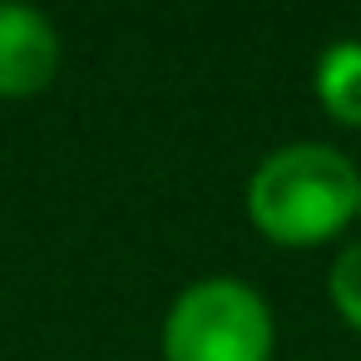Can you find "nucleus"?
Returning <instances> with one entry per match:
<instances>
[{
  "label": "nucleus",
  "mask_w": 361,
  "mask_h": 361,
  "mask_svg": "<svg viewBox=\"0 0 361 361\" xmlns=\"http://www.w3.org/2000/svg\"><path fill=\"white\" fill-rule=\"evenodd\" d=\"M361 208V169L346 149L292 139L267 149L243 188V213L272 247L307 252L336 243Z\"/></svg>",
  "instance_id": "f257e3e1"
},
{
  "label": "nucleus",
  "mask_w": 361,
  "mask_h": 361,
  "mask_svg": "<svg viewBox=\"0 0 361 361\" xmlns=\"http://www.w3.org/2000/svg\"><path fill=\"white\" fill-rule=\"evenodd\" d=\"M277 351V317L272 302L233 277L208 272L173 292L159 322V356L164 361H272Z\"/></svg>",
  "instance_id": "f03ea898"
},
{
  "label": "nucleus",
  "mask_w": 361,
  "mask_h": 361,
  "mask_svg": "<svg viewBox=\"0 0 361 361\" xmlns=\"http://www.w3.org/2000/svg\"><path fill=\"white\" fill-rule=\"evenodd\" d=\"M65 60L60 30L35 6H0V99H35L55 85Z\"/></svg>",
  "instance_id": "7ed1b4c3"
},
{
  "label": "nucleus",
  "mask_w": 361,
  "mask_h": 361,
  "mask_svg": "<svg viewBox=\"0 0 361 361\" xmlns=\"http://www.w3.org/2000/svg\"><path fill=\"white\" fill-rule=\"evenodd\" d=\"M312 94L326 119L341 129H361V40L341 35L331 40L312 65Z\"/></svg>",
  "instance_id": "20e7f679"
},
{
  "label": "nucleus",
  "mask_w": 361,
  "mask_h": 361,
  "mask_svg": "<svg viewBox=\"0 0 361 361\" xmlns=\"http://www.w3.org/2000/svg\"><path fill=\"white\" fill-rule=\"evenodd\" d=\"M326 302L361 336V238H351V243L336 247V257L326 267Z\"/></svg>",
  "instance_id": "39448f33"
},
{
  "label": "nucleus",
  "mask_w": 361,
  "mask_h": 361,
  "mask_svg": "<svg viewBox=\"0 0 361 361\" xmlns=\"http://www.w3.org/2000/svg\"><path fill=\"white\" fill-rule=\"evenodd\" d=\"M356 223H361V208H356Z\"/></svg>",
  "instance_id": "423d86ee"
}]
</instances>
